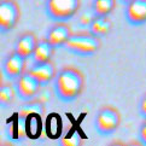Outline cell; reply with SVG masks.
I'll return each instance as SVG.
<instances>
[{
    "label": "cell",
    "mask_w": 146,
    "mask_h": 146,
    "mask_svg": "<svg viewBox=\"0 0 146 146\" xmlns=\"http://www.w3.org/2000/svg\"><path fill=\"white\" fill-rule=\"evenodd\" d=\"M85 86V77L80 70L68 66L57 72L54 77V92L59 100L71 103L80 97Z\"/></svg>",
    "instance_id": "obj_1"
},
{
    "label": "cell",
    "mask_w": 146,
    "mask_h": 146,
    "mask_svg": "<svg viewBox=\"0 0 146 146\" xmlns=\"http://www.w3.org/2000/svg\"><path fill=\"white\" fill-rule=\"evenodd\" d=\"M100 36L88 33H75L68 40L64 47L79 56H92L100 48Z\"/></svg>",
    "instance_id": "obj_2"
},
{
    "label": "cell",
    "mask_w": 146,
    "mask_h": 146,
    "mask_svg": "<svg viewBox=\"0 0 146 146\" xmlns=\"http://www.w3.org/2000/svg\"><path fill=\"white\" fill-rule=\"evenodd\" d=\"M81 0H47L46 13L56 22H65L77 13Z\"/></svg>",
    "instance_id": "obj_3"
},
{
    "label": "cell",
    "mask_w": 146,
    "mask_h": 146,
    "mask_svg": "<svg viewBox=\"0 0 146 146\" xmlns=\"http://www.w3.org/2000/svg\"><path fill=\"white\" fill-rule=\"evenodd\" d=\"M119 123H121V115L112 106L100 109L94 118L96 130L100 135L112 134L119 127Z\"/></svg>",
    "instance_id": "obj_4"
},
{
    "label": "cell",
    "mask_w": 146,
    "mask_h": 146,
    "mask_svg": "<svg viewBox=\"0 0 146 146\" xmlns=\"http://www.w3.org/2000/svg\"><path fill=\"white\" fill-rule=\"evenodd\" d=\"M19 6L15 0H1L0 3V29L7 33L15 28L19 19Z\"/></svg>",
    "instance_id": "obj_5"
},
{
    "label": "cell",
    "mask_w": 146,
    "mask_h": 146,
    "mask_svg": "<svg viewBox=\"0 0 146 146\" xmlns=\"http://www.w3.org/2000/svg\"><path fill=\"white\" fill-rule=\"evenodd\" d=\"M41 86L42 85L33 75L25 71L18 79H16V88L15 90H16V93L19 98L24 99V100H30L38 94Z\"/></svg>",
    "instance_id": "obj_6"
},
{
    "label": "cell",
    "mask_w": 146,
    "mask_h": 146,
    "mask_svg": "<svg viewBox=\"0 0 146 146\" xmlns=\"http://www.w3.org/2000/svg\"><path fill=\"white\" fill-rule=\"evenodd\" d=\"M71 34V29L65 22H57L53 27L48 29L46 39L54 48L64 47Z\"/></svg>",
    "instance_id": "obj_7"
},
{
    "label": "cell",
    "mask_w": 146,
    "mask_h": 146,
    "mask_svg": "<svg viewBox=\"0 0 146 146\" xmlns=\"http://www.w3.org/2000/svg\"><path fill=\"white\" fill-rule=\"evenodd\" d=\"M126 19L132 25L146 23V0H130L126 9Z\"/></svg>",
    "instance_id": "obj_8"
},
{
    "label": "cell",
    "mask_w": 146,
    "mask_h": 146,
    "mask_svg": "<svg viewBox=\"0 0 146 146\" xmlns=\"http://www.w3.org/2000/svg\"><path fill=\"white\" fill-rule=\"evenodd\" d=\"M25 60L27 59L21 54H18L17 52L11 53L5 59L3 64L5 75L10 77V79H18L21 75L27 71V69H25Z\"/></svg>",
    "instance_id": "obj_9"
},
{
    "label": "cell",
    "mask_w": 146,
    "mask_h": 146,
    "mask_svg": "<svg viewBox=\"0 0 146 146\" xmlns=\"http://www.w3.org/2000/svg\"><path fill=\"white\" fill-rule=\"evenodd\" d=\"M30 75H33L41 85H46L56 77V68L51 62L46 63H33V65L27 70Z\"/></svg>",
    "instance_id": "obj_10"
},
{
    "label": "cell",
    "mask_w": 146,
    "mask_h": 146,
    "mask_svg": "<svg viewBox=\"0 0 146 146\" xmlns=\"http://www.w3.org/2000/svg\"><path fill=\"white\" fill-rule=\"evenodd\" d=\"M38 42V39L33 33H24L17 39L16 45H15V52H17L18 54L24 57L25 59L32 58Z\"/></svg>",
    "instance_id": "obj_11"
},
{
    "label": "cell",
    "mask_w": 146,
    "mask_h": 146,
    "mask_svg": "<svg viewBox=\"0 0 146 146\" xmlns=\"http://www.w3.org/2000/svg\"><path fill=\"white\" fill-rule=\"evenodd\" d=\"M54 47L52 46L47 39L40 40L35 47V51L33 53V63H46V62H51V58L53 56Z\"/></svg>",
    "instance_id": "obj_12"
},
{
    "label": "cell",
    "mask_w": 146,
    "mask_h": 146,
    "mask_svg": "<svg viewBox=\"0 0 146 146\" xmlns=\"http://www.w3.org/2000/svg\"><path fill=\"white\" fill-rule=\"evenodd\" d=\"M111 23L108 19V16H97L94 21L91 23V32L97 36L105 35L110 32Z\"/></svg>",
    "instance_id": "obj_13"
},
{
    "label": "cell",
    "mask_w": 146,
    "mask_h": 146,
    "mask_svg": "<svg viewBox=\"0 0 146 146\" xmlns=\"http://www.w3.org/2000/svg\"><path fill=\"white\" fill-rule=\"evenodd\" d=\"M117 0H94L93 1V12L97 16H109L116 6Z\"/></svg>",
    "instance_id": "obj_14"
},
{
    "label": "cell",
    "mask_w": 146,
    "mask_h": 146,
    "mask_svg": "<svg viewBox=\"0 0 146 146\" xmlns=\"http://www.w3.org/2000/svg\"><path fill=\"white\" fill-rule=\"evenodd\" d=\"M25 132L29 138H38L41 133V121L38 115H28L25 121Z\"/></svg>",
    "instance_id": "obj_15"
},
{
    "label": "cell",
    "mask_w": 146,
    "mask_h": 146,
    "mask_svg": "<svg viewBox=\"0 0 146 146\" xmlns=\"http://www.w3.org/2000/svg\"><path fill=\"white\" fill-rule=\"evenodd\" d=\"M13 97H15L13 88L9 85H3L1 90H0V104L3 106H7L9 104L13 102Z\"/></svg>",
    "instance_id": "obj_16"
},
{
    "label": "cell",
    "mask_w": 146,
    "mask_h": 146,
    "mask_svg": "<svg viewBox=\"0 0 146 146\" xmlns=\"http://www.w3.org/2000/svg\"><path fill=\"white\" fill-rule=\"evenodd\" d=\"M47 133L52 138H57L60 134V119L58 116H51L47 122Z\"/></svg>",
    "instance_id": "obj_17"
},
{
    "label": "cell",
    "mask_w": 146,
    "mask_h": 146,
    "mask_svg": "<svg viewBox=\"0 0 146 146\" xmlns=\"http://www.w3.org/2000/svg\"><path fill=\"white\" fill-rule=\"evenodd\" d=\"M139 139L141 140V143L144 145H146V118H145V121L143 122L141 126H140V129H139Z\"/></svg>",
    "instance_id": "obj_18"
},
{
    "label": "cell",
    "mask_w": 146,
    "mask_h": 146,
    "mask_svg": "<svg viewBox=\"0 0 146 146\" xmlns=\"http://www.w3.org/2000/svg\"><path fill=\"white\" fill-rule=\"evenodd\" d=\"M139 110H140V113L146 118V94H144V97L141 98L140 100V104H139Z\"/></svg>",
    "instance_id": "obj_19"
},
{
    "label": "cell",
    "mask_w": 146,
    "mask_h": 146,
    "mask_svg": "<svg viewBox=\"0 0 146 146\" xmlns=\"http://www.w3.org/2000/svg\"><path fill=\"white\" fill-rule=\"evenodd\" d=\"M119 1H121V3H124V4H128L130 0H119Z\"/></svg>",
    "instance_id": "obj_20"
}]
</instances>
